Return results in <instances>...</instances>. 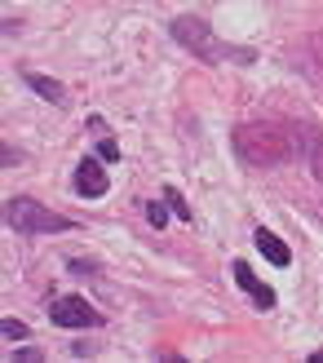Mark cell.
Wrapping results in <instances>:
<instances>
[{
    "label": "cell",
    "mask_w": 323,
    "mask_h": 363,
    "mask_svg": "<svg viewBox=\"0 0 323 363\" xmlns=\"http://www.w3.org/2000/svg\"><path fill=\"white\" fill-rule=\"evenodd\" d=\"M253 244H257V252H261V257L271 262V266H288V262H293V248L283 244L275 230H266V226H261V230L253 235Z\"/></svg>",
    "instance_id": "ba28073f"
},
{
    "label": "cell",
    "mask_w": 323,
    "mask_h": 363,
    "mask_svg": "<svg viewBox=\"0 0 323 363\" xmlns=\"http://www.w3.org/2000/svg\"><path fill=\"white\" fill-rule=\"evenodd\" d=\"M169 199H164V204H159V199H151V204H147V222L155 226V230H164V222H169Z\"/></svg>",
    "instance_id": "8fae6325"
},
{
    "label": "cell",
    "mask_w": 323,
    "mask_h": 363,
    "mask_svg": "<svg viewBox=\"0 0 323 363\" xmlns=\"http://www.w3.org/2000/svg\"><path fill=\"white\" fill-rule=\"evenodd\" d=\"M71 186H76V195H84V199H98V195L111 191V177H106V169L94 155H84L76 164V173H71Z\"/></svg>",
    "instance_id": "5b68a950"
},
{
    "label": "cell",
    "mask_w": 323,
    "mask_h": 363,
    "mask_svg": "<svg viewBox=\"0 0 323 363\" xmlns=\"http://www.w3.org/2000/svg\"><path fill=\"white\" fill-rule=\"evenodd\" d=\"M230 275H235V284L244 288V293H253L257 311H275V288H266V284L253 275V266H248V262H230Z\"/></svg>",
    "instance_id": "52a82bcc"
},
{
    "label": "cell",
    "mask_w": 323,
    "mask_h": 363,
    "mask_svg": "<svg viewBox=\"0 0 323 363\" xmlns=\"http://www.w3.org/2000/svg\"><path fill=\"white\" fill-rule=\"evenodd\" d=\"M23 84L31 89L35 98H45V102H53V106H67V89H62L58 80L40 76V71H23Z\"/></svg>",
    "instance_id": "9c48e42d"
},
{
    "label": "cell",
    "mask_w": 323,
    "mask_h": 363,
    "mask_svg": "<svg viewBox=\"0 0 323 363\" xmlns=\"http://www.w3.org/2000/svg\"><path fill=\"white\" fill-rule=\"evenodd\" d=\"M0 333H5L9 341H27V323L23 319H0Z\"/></svg>",
    "instance_id": "7c38bea8"
},
{
    "label": "cell",
    "mask_w": 323,
    "mask_h": 363,
    "mask_svg": "<svg viewBox=\"0 0 323 363\" xmlns=\"http://www.w3.org/2000/svg\"><path fill=\"white\" fill-rule=\"evenodd\" d=\"M293 138H297V155L310 164V173L323 182V133L314 124H293Z\"/></svg>",
    "instance_id": "8992f818"
},
{
    "label": "cell",
    "mask_w": 323,
    "mask_h": 363,
    "mask_svg": "<svg viewBox=\"0 0 323 363\" xmlns=\"http://www.w3.org/2000/svg\"><path fill=\"white\" fill-rule=\"evenodd\" d=\"M98 155H102V160H120V147H115V142H111V138H106V142H102V147H98Z\"/></svg>",
    "instance_id": "5bb4252c"
},
{
    "label": "cell",
    "mask_w": 323,
    "mask_h": 363,
    "mask_svg": "<svg viewBox=\"0 0 323 363\" xmlns=\"http://www.w3.org/2000/svg\"><path fill=\"white\" fill-rule=\"evenodd\" d=\"M230 147H235V155L248 169H275V164H288L297 155V138H293V124L253 120V124H239L230 133Z\"/></svg>",
    "instance_id": "6da1fadb"
},
{
    "label": "cell",
    "mask_w": 323,
    "mask_h": 363,
    "mask_svg": "<svg viewBox=\"0 0 323 363\" xmlns=\"http://www.w3.org/2000/svg\"><path fill=\"white\" fill-rule=\"evenodd\" d=\"M164 199H169V208L182 217V222H195V213H191V204L182 199V191H177V186H164Z\"/></svg>",
    "instance_id": "30bf717a"
},
{
    "label": "cell",
    "mask_w": 323,
    "mask_h": 363,
    "mask_svg": "<svg viewBox=\"0 0 323 363\" xmlns=\"http://www.w3.org/2000/svg\"><path fill=\"white\" fill-rule=\"evenodd\" d=\"M49 319H53V328H98L102 323V315L84 297H58L49 306Z\"/></svg>",
    "instance_id": "277c9868"
},
{
    "label": "cell",
    "mask_w": 323,
    "mask_h": 363,
    "mask_svg": "<svg viewBox=\"0 0 323 363\" xmlns=\"http://www.w3.org/2000/svg\"><path fill=\"white\" fill-rule=\"evenodd\" d=\"M5 222L18 235H53V230H71V226H76L71 217L53 213V208L40 204V199H27V195H13L5 204Z\"/></svg>",
    "instance_id": "3957f363"
},
{
    "label": "cell",
    "mask_w": 323,
    "mask_h": 363,
    "mask_svg": "<svg viewBox=\"0 0 323 363\" xmlns=\"http://www.w3.org/2000/svg\"><path fill=\"white\" fill-rule=\"evenodd\" d=\"M173 40L177 45H186L200 62H208V67H217V62H239V67H248V62H257V53L248 49V45H230V40H222L217 31H212V23H204V18H195V13H182V18H173Z\"/></svg>",
    "instance_id": "7a4b0ae2"
},
{
    "label": "cell",
    "mask_w": 323,
    "mask_h": 363,
    "mask_svg": "<svg viewBox=\"0 0 323 363\" xmlns=\"http://www.w3.org/2000/svg\"><path fill=\"white\" fill-rule=\"evenodd\" d=\"M40 359H45V354L35 350V346H23L18 354H9V363H40Z\"/></svg>",
    "instance_id": "4fadbf2b"
}]
</instances>
